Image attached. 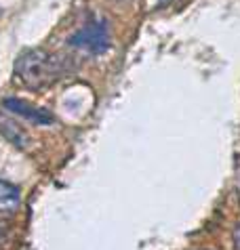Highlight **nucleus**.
Returning a JSON list of instances; mask_svg holds the SVG:
<instances>
[{"label": "nucleus", "instance_id": "f257e3e1", "mask_svg": "<svg viewBox=\"0 0 240 250\" xmlns=\"http://www.w3.org/2000/svg\"><path fill=\"white\" fill-rule=\"evenodd\" d=\"M61 67L57 57L51 53L42 51V48H30V51L21 53L15 61V76L24 86L32 91L51 86L59 78Z\"/></svg>", "mask_w": 240, "mask_h": 250}, {"label": "nucleus", "instance_id": "f03ea898", "mask_svg": "<svg viewBox=\"0 0 240 250\" xmlns=\"http://www.w3.org/2000/svg\"><path fill=\"white\" fill-rule=\"evenodd\" d=\"M70 46L82 48L87 53L99 55L110 48V34H108V23L105 21H91L84 27H80L76 34L70 36Z\"/></svg>", "mask_w": 240, "mask_h": 250}, {"label": "nucleus", "instance_id": "7ed1b4c3", "mask_svg": "<svg viewBox=\"0 0 240 250\" xmlns=\"http://www.w3.org/2000/svg\"><path fill=\"white\" fill-rule=\"evenodd\" d=\"M2 107L9 109L11 114H15L19 118H24L27 122H34V124H53L55 122V116L48 112L45 107H36L32 105L30 101H24V99H17V97H6L2 101Z\"/></svg>", "mask_w": 240, "mask_h": 250}, {"label": "nucleus", "instance_id": "20e7f679", "mask_svg": "<svg viewBox=\"0 0 240 250\" xmlns=\"http://www.w3.org/2000/svg\"><path fill=\"white\" fill-rule=\"evenodd\" d=\"M0 135L4 139H9L13 145H17L21 149H25L30 145V137H27L25 130L17 126V122L9 120V116H4L2 112H0Z\"/></svg>", "mask_w": 240, "mask_h": 250}, {"label": "nucleus", "instance_id": "39448f33", "mask_svg": "<svg viewBox=\"0 0 240 250\" xmlns=\"http://www.w3.org/2000/svg\"><path fill=\"white\" fill-rule=\"evenodd\" d=\"M21 202V191L17 185L0 179V212H13Z\"/></svg>", "mask_w": 240, "mask_h": 250}, {"label": "nucleus", "instance_id": "423d86ee", "mask_svg": "<svg viewBox=\"0 0 240 250\" xmlns=\"http://www.w3.org/2000/svg\"><path fill=\"white\" fill-rule=\"evenodd\" d=\"M234 242H236V248L240 250V225L234 229Z\"/></svg>", "mask_w": 240, "mask_h": 250}]
</instances>
